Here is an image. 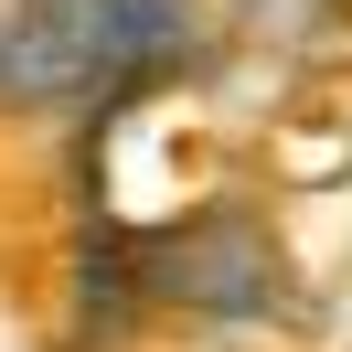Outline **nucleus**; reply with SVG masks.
Segmentation results:
<instances>
[{"instance_id":"4","label":"nucleus","mask_w":352,"mask_h":352,"mask_svg":"<svg viewBox=\"0 0 352 352\" xmlns=\"http://www.w3.org/2000/svg\"><path fill=\"white\" fill-rule=\"evenodd\" d=\"M331 11H352V0H331Z\"/></svg>"},{"instance_id":"2","label":"nucleus","mask_w":352,"mask_h":352,"mask_svg":"<svg viewBox=\"0 0 352 352\" xmlns=\"http://www.w3.org/2000/svg\"><path fill=\"white\" fill-rule=\"evenodd\" d=\"M203 54V0H75L65 11V96L54 107H129Z\"/></svg>"},{"instance_id":"1","label":"nucleus","mask_w":352,"mask_h":352,"mask_svg":"<svg viewBox=\"0 0 352 352\" xmlns=\"http://www.w3.org/2000/svg\"><path fill=\"white\" fill-rule=\"evenodd\" d=\"M139 288H150V309H192V320H278V309H299L288 245L245 203H203V214L160 224L139 245Z\"/></svg>"},{"instance_id":"3","label":"nucleus","mask_w":352,"mask_h":352,"mask_svg":"<svg viewBox=\"0 0 352 352\" xmlns=\"http://www.w3.org/2000/svg\"><path fill=\"white\" fill-rule=\"evenodd\" d=\"M65 11L75 0H0V107L65 96Z\"/></svg>"}]
</instances>
